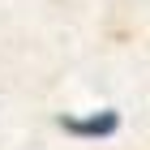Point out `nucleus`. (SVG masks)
Wrapping results in <instances>:
<instances>
[{"instance_id": "1", "label": "nucleus", "mask_w": 150, "mask_h": 150, "mask_svg": "<svg viewBox=\"0 0 150 150\" xmlns=\"http://www.w3.org/2000/svg\"><path fill=\"white\" fill-rule=\"evenodd\" d=\"M60 129L73 137H112L120 129L116 112H94V116H60Z\"/></svg>"}]
</instances>
